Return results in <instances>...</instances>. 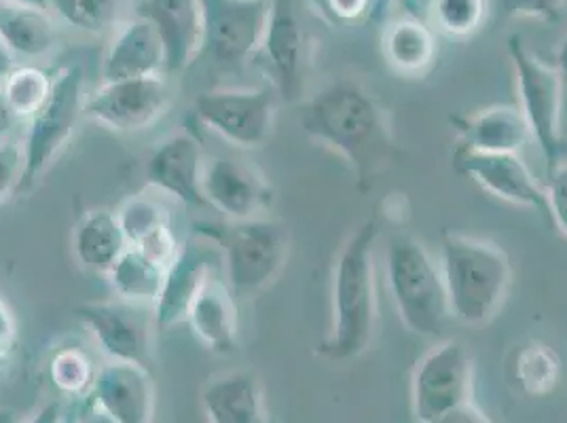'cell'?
<instances>
[{
	"mask_svg": "<svg viewBox=\"0 0 567 423\" xmlns=\"http://www.w3.org/2000/svg\"><path fill=\"white\" fill-rule=\"evenodd\" d=\"M299 123L311 141L348 164L360 193L375 187L401 155L388 109L352 76H337L306 95Z\"/></svg>",
	"mask_w": 567,
	"mask_h": 423,
	"instance_id": "1",
	"label": "cell"
},
{
	"mask_svg": "<svg viewBox=\"0 0 567 423\" xmlns=\"http://www.w3.org/2000/svg\"><path fill=\"white\" fill-rule=\"evenodd\" d=\"M375 218H364L337 250L331 274V327L316 353L329 362H348L367 352L378 330Z\"/></svg>",
	"mask_w": 567,
	"mask_h": 423,
	"instance_id": "2",
	"label": "cell"
},
{
	"mask_svg": "<svg viewBox=\"0 0 567 423\" xmlns=\"http://www.w3.org/2000/svg\"><path fill=\"white\" fill-rule=\"evenodd\" d=\"M439 265L447 288L451 318L466 327L492 322L513 286L508 255L494 241L443 231Z\"/></svg>",
	"mask_w": 567,
	"mask_h": 423,
	"instance_id": "3",
	"label": "cell"
},
{
	"mask_svg": "<svg viewBox=\"0 0 567 423\" xmlns=\"http://www.w3.org/2000/svg\"><path fill=\"white\" fill-rule=\"evenodd\" d=\"M195 236L216 248L225 267V282L241 299H252L276 282L292 248L288 225L267 216L197 223Z\"/></svg>",
	"mask_w": 567,
	"mask_h": 423,
	"instance_id": "4",
	"label": "cell"
},
{
	"mask_svg": "<svg viewBox=\"0 0 567 423\" xmlns=\"http://www.w3.org/2000/svg\"><path fill=\"white\" fill-rule=\"evenodd\" d=\"M385 283L404 329L420 337H439L445 330L451 309L441 265L417 237H388Z\"/></svg>",
	"mask_w": 567,
	"mask_h": 423,
	"instance_id": "5",
	"label": "cell"
},
{
	"mask_svg": "<svg viewBox=\"0 0 567 423\" xmlns=\"http://www.w3.org/2000/svg\"><path fill=\"white\" fill-rule=\"evenodd\" d=\"M85 87L83 71L79 66H66L53 76V90L39 113L28 118L22 155L24 172L18 195L32 193L45 178L49 169L69 148L72 136L85 117Z\"/></svg>",
	"mask_w": 567,
	"mask_h": 423,
	"instance_id": "6",
	"label": "cell"
},
{
	"mask_svg": "<svg viewBox=\"0 0 567 423\" xmlns=\"http://www.w3.org/2000/svg\"><path fill=\"white\" fill-rule=\"evenodd\" d=\"M506 51L515 69L520 115L527 121L532 141L538 144L546 162V172L561 162L564 134V76L555 66L546 64L525 45L520 34H511Z\"/></svg>",
	"mask_w": 567,
	"mask_h": 423,
	"instance_id": "7",
	"label": "cell"
},
{
	"mask_svg": "<svg viewBox=\"0 0 567 423\" xmlns=\"http://www.w3.org/2000/svg\"><path fill=\"white\" fill-rule=\"evenodd\" d=\"M274 87H227L195 97V117L237 148H262L276 130Z\"/></svg>",
	"mask_w": 567,
	"mask_h": 423,
	"instance_id": "8",
	"label": "cell"
},
{
	"mask_svg": "<svg viewBox=\"0 0 567 423\" xmlns=\"http://www.w3.org/2000/svg\"><path fill=\"white\" fill-rule=\"evenodd\" d=\"M474 360L471 350L450 339L424 353L411 381L417 423H432L453 409L473 402Z\"/></svg>",
	"mask_w": 567,
	"mask_h": 423,
	"instance_id": "9",
	"label": "cell"
},
{
	"mask_svg": "<svg viewBox=\"0 0 567 423\" xmlns=\"http://www.w3.org/2000/svg\"><path fill=\"white\" fill-rule=\"evenodd\" d=\"M74 313L109 362L151 367L157 332L153 307L134 306L121 299L85 301L76 306Z\"/></svg>",
	"mask_w": 567,
	"mask_h": 423,
	"instance_id": "10",
	"label": "cell"
},
{
	"mask_svg": "<svg viewBox=\"0 0 567 423\" xmlns=\"http://www.w3.org/2000/svg\"><path fill=\"white\" fill-rule=\"evenodd\" d=\"M274 92L288 104L306 100L308 90V37L297 0H271L259 48Z\"/></svg>",
	"mask_w": 567,
	"mask_h": 423,
	"instance_id": "11",
	"label": "cell"
},
{
	"mask_svg": "<svg viewBox=\"0 0 567 423\" xmlns=\"http://www.w3.org/2000/svg\"><path fill=\"white\" fill-rule=\"evenodd\" d=\"M169 100L166 74L102 83L85 100V117L111 132L136 134L166 113Z\"/></svg>",
	"mask_w": 567,
	"mask_h": 423,
	"instance_id": "12",
	"label": "cell"
},
{
	"mask_svg": "<svg viewBox=\"0 0 567 423\" xmlns=\"http://www.w3.org/2000/svg\"><path fill=\"white\" fill-rule=\"evenodd\" d=\"M204 45L220 66H236L259 53L269 18L267 0H202Z\"/></svg>",
	"mask_w": 567,
	"mask_h": 423,
	"instance_id": "13",
	"label": "cell"
},
{
	"mask_svg": "<svg viewBox=\"0 0 567 423\" xmlns=\"http://www.w3.org/2000/svg\"><path fill=\"white\" fill-rule=\"evenodd\" d=\"M453 167L457 174L471 178L485 193L499 202L540 212L550 220L546 188L538 183L532 169L519 155L513 153H476L457 146L453 153Z\"/></svg>",
	"mask_w": 567,
	"mask_h": 423,
	"instance_id": "14",
	"label": "cell"
},
{
	"mask_svg": "<svg viewBox=\"0 0 567 423\" xmlns=\"http://www.w3.org/2000/svg\"><path fill=\"white\" fill-rule=\"evenodd\" d=\"M202 195L227 220L259 218L276 199L271 183L259 167L236 157L206 159Z\"/></svg>",
	"mask_w": 567,
	"mask_h": 423,
	"instance_id": "15",
	"label": "cell"
},
{
	"mask_svg": "<svg viewBox=\"0 0 567 423\" xmlns=\"http://www.w3.org/2000/svg\"><path fill=\"white\" fill-rule=\"evenodd\" d=\"M204 148L189 132H176L159 142L144 165L146 185L187 208L204 206Z\"/></svg>",
	"mask_w": 567,
	"mask_h": 423,
	"instance_id": "16",
	"label": "cell"
},
{
	"mask_svg": "<svg viewBox=\"0 0 567 423\" xmlns=\"http://www.w3.org/2000/svg\"><path fill=\"white\" fill-rule=\"evenodd\" d=\"M134 16L151 22L159 32L166 48V72L185 71L202 55V0H138Z\"/></svg>",
	"mask_w": 567,
	"mask_h": 423,
	"instance_id": "17",
	"label": "cell"
},
{
	"mask_svg": "<svg viewBox=\"0 0 567 423\" xmlns=\"http://www.w3.org/2000/svg\"><path fill=\"white\" fill-rule=\"evenodd\" d=\"M90 402L117 423H153V376L141 364L109 362L97 369Z\"/></svg>",
	"mask_w": 567,
	"mask_h": 423,
	"instance_id": "18",
	"label": "cell"
},
{
	"mask_svg": "<svg viewBox=\"0 0 567 423\" xmlns=\"http://www.w3.org/2000/svg\"><path fill=\"white\" fill-rule=\"evenodd\" d=\"M166 74V48L155 25L138 16L117 25L104 60L102 83Z\"/></svg>",
	"mask_w": 567,
	"mask_h": 423,
	"instance_id": "19",
	"label": "cell"
},
{
	"mask_svg": "<svg viewBox=\"0 0 567 423\" xmlns=\"http://www.w3.org/2000/svg\"><path fill=\"white\" fill-rule=\"evenodd\" d=\"M213 255L199 239L187 241L167 267L166 282L153 307L157 330H169L187 322L190 306L204 283L213 276Z\"/></svg>",
	"mask_w": 567,
	"mask_h": 423,
	"instance_id": "20",
	"label": "cell"
},
{
	"mask_svg": "<svg viewBox=\"0 0 567 423\" xmlns=\"http://www.w3.org/2000/svg\"><path fill=\"white\" fill-rule=\"evenodd\" d=\"M199 404L206 423H269L262 383L250 369L210 376L202 388Z\"/></svg>",
	"mask_w": 567,
	"mask_h": 423,
	"instance_id": "21",
	"label": "cell"
},
{
	"mask_svg": "<svg viewBox=\"0 0 567 423\" xmlns=\"http://www.w3.org/2000/svg\"><path fill=\"white\" fill-rule=\"evenodd\" d=\"M117 218L130 248L141 250L164 267H169L178 257L183 244L172 229L169 214L157 199L134 195L121 204Z\"/></svg>",
	"mask_w": 567,
	"mask_h": 423,
	"instance_id": "22",
	"label": "cell"
},
{
	"mask_svg": "<svg viewBox=\"0 0 567 423\" xmlns=\"http://www.w3.org/2000/svg\"><path fill=\"white\" fill-rule=\"evenodd\" d=\"M460 136V146L476 153H513L532 141V132L519 106H492L471 115L450 117Z\"/></svg>",
	"mask_w": 567,
	"mask_h": 423,
	"instance_id": "23",
	"label": "cell"
},
{
	"mask_svg": "<svg viewBox=\"0 0 567 423\" xmlns=\"http://www.w3.org/2000/svg\"><path fill=\"white\" fill-rule=\"evenodd\" d=\"M187 324L206 350L218 355L236 352L239 327L236 295L231 292L229 283L213 274L195 297Z\"/></svg>",
	"mask_w": 567,
	"mask_h": 423,
	"instance_id": "24",
	"label": "cell"
},
{
	"mask_svg": "<svg viewBox=\"0 0 567 423\" xmlns=\"http://www.w3.org/2000/svg\"><path fill=\"white\" fill-rule=\"evenodd\" d=\"M381 53L385 64L396 74L420 79L432 71L436 62V32L420 18H394L381 30Z\"/></svg>",
	"mask_w": 567,
	"mask_h": 423,
	"instance_id": "25",
	"label": "cell"
},
{
	"mask_svg": "<svg viewBox=\"0 0 567 423\" xmlns=\"http://www.w3.org/2000/svg\"><path fill=\"white\" fill-rule=\"evenodd\" d=\"M0 43L13 60L48 58L58 45V30L51 11L0 0Z\"/></svg>",
	"mask_w": 567,
	"mask_h": 423,
	"instance_id": "26",
	"label": "cell"
},
{
	"mask_svg": "<svg viewBox=\"0 0 567 423\" xmlns=\"http://www.w3.org/2000/svg\"><path fill=\"white\" fill-rule=\"evenodd\" d=\"M127 248L117 212L87 210L74 225L72 255L83 269L92 274L106 276Z\"/></svg>",
	"mask_w": 567,
	"mask_h": 423,
	"instance_id": "27",
	"label": "cell"
},
{
	"mask_svg": "<svg viewBox=\"0 0 567 423\" xmlns=\"http://www.w3.org/2000/svg\"><path fill=\"white\" fill-rule=\"evenodd\" d=\"M167 267L148 259L136 248H127L106 274L115 299L134 306L155 307L166 282Z\"/></svg>",
	"mask_w": 567,
	"mask_h": 423,
	"instance_id": "28",
	"label": "cell"
},
{
	"mask_svg": "<svg viewBox=\"0 0 567 423\" xmlns=\"http://www.w3.org/2000/svg\"><path fill=\"white\" fill-rule=\"evenodd\" d=\"M508 376L520 394L546 399L561 383V358L543 341H527L511 355Z\"/></svg>",
	"mask_w": 567,
	"mask_h": 423,
	"instance_id": "29",
	"label": "cell"
},
{
	"mask_svg": "<svg viewBox=\"0 0 567 423\" xmlns=\"http://www.w3.org/2000/svg\"><path fill=\"white\" fill-rule=\"evenodd\" d=\"M55 76V74H53ZM53 76L37 66H16L0 83V92L4 95L9 109L18 118L32 117L43 109L53 90Z\"/></svg>",
	"mask_w": 567,
	"mask_h": 423,
	"instance_id": "30",
	"label": "cell"
},
{
	"mask_svg": "<svg viewBox=\"0 0 567 423\" xmlns=\"http://www.w3.org/2000/svg\"><path fill=\"white\" fill-rule=\"evenodd\" d=\"M48 375L62 396H90L94 388L97 367L94 358L81 348H60L49 358Z\"/></svg>",
	"mask_w": 567,
	"mask_h": 423,
	"instance_id": "31",
	"label": "cell"
},
{
	"mask_svg": "<svg viewBox=\"0 0 567 423\" xmlns=\"http://www.w3.org/2000/svg\"><path fill=\"white\" fill-rule=\"evenodd\" d=\"M430 25L450 39H466L487 18V0H430Z\"/></svg>",
	"mask_w": 567,
	"mask_h": 423,
	"instance_id": "32",
	"label": "cell"
},
{
	"mask_svg": "<svg viewBox=\"0 0 567 423\" xmlns=\"http://www.w3.org/2000/svg\"><path fill=\"white\" fill-rule=\"evenodd\" d=\"M118 9L121 0H49V11L87 34H104L117 24Z\"/></svg>",
	"mask_w": 567,
	"mask_h": 423,
	"instance_id": "33",
	"label": "cell"
},
{
	"mask_svg": "<svg viewBox=\"0 0 567 423\" xmlns=\"http://www.w3.org/2000/svg\"><path fill=\"white\" fill-rule=\"evenodd\" d=\"M506 18L540 20L546 24L559 22L566 11V0H497Z\"/></svg>",
	"mask_w": 567,
	"mask_h": 423,
	"instance_id": "34",
	"label": "cell"
},
{
	"mask_svg": "<svg viewBox=\"0 0 567 423\" xmlns=\"http://www.w3.org/2000/svg\"><path fill=\"white\" fill-rule=\"evenodd\" d=\"M546 199L550 223L557 227L561 236L567 237V159H561L548 172L546 180Z\"/></svg>",
	"mask_w": 567,
	"mask_h": 423,
	"instance_id": "35",
	"label": "cell"
},
{
	"mask_svg": "<svg viewBox=\"0 0 567 423\" xmlns=\"http://www.w3.org/2000/svg\"><path fill=\"white\" fill-rule=\"evenodd\" d=\"M24 172V155L20 142H0V204L13 193L18 195Z\"/></svg>",
	"mask_w": 567,
	"mask_h": 423,
	"instance_id": "36",
	"label": "cell"
},
{
	"mask_svg": "<svg viewBox=\"0 0 567 423\" xmlns=\"http://www.w3.org/2000/svg\"><path fill=\"white\" fill-rule=\"evenodd\" d=\"M322 16L337 25H354L371 20L373 0H318Z\"/></svg>",
	"mask_w": 567,
	"mask_h": 423,
	"instance_id": "37",
	"label": "cell"
},
{
	"mask_svg": "<svg viewBox=\"0 0 567 423\" xmlns=\"http://www.w3.org/2000/svg\"><path fill=\"white\" fill-rule=\"evenodd\" d=\"M18 339V320L13 313V307L0 295V360L7 358V353L13 350Z\"/></svg>",
	"mask_w": 567,
	"mask_h": 423,
	"instance_id": "38",
	"label": "cell"
},
{
	"mask_svg": "<svg viewBox=\"0 0 567 423\" xmlns=\"http://www.w3.org/2000/svg\"><path fill=\"white\" fill-rule=\"evenodd\" d=\"M432 423H494L474 402H466Z\"/></svg>",
	"mask_w": 567,
	"mask_h": 423,
	"instance_id": "39",
	"label": "cell"
},
{
	"mask_svg": "<svg viewBox=\"0 0 567 423\" xmlns=\"http://www.w3.org/2000/svg\"><path fill=\"white\" fill-rule=\"evenodd\" d=\"M64 409L60 402H48L43 404L30 420H25L22 423H62L64 420Z\"/></svg>",
	"mask_w": 567,
	"mask_h": 423,
	"instance_id": "40",
	"label": "cell"
},
{
	"mask_svg": "<svg viewBox=\"0 0 567 423\" xmlns=\"http://www.w3.org/2000/svg\"><path fill=\"white\" fill-rule=\"evenodd\" d=\"M20 118L16 117V113L9 109L4 95L0 92V142L11 141V132H13V125L18 123Z\"/></svg>",
	"mask_w": 567,
	"mask_h": 423,
	"instance_id": "41",
	"label": "cell"
},
{
	"mask_svg": "<svg viewBox=\"0 0 567 423\" xmlns=\"http://www.w3.org/2000/svg\"><path fill=\"white\" fill-rule=\"evenodd\" d=\"M74 415H76V423H117L113 417H109L104 411H100L90 400L83 406V411H79Z\"/></svg>",
	"mask_w": 567,
	"mask_h": 423,
	"instance_id": "42",
	"label": "cell"
},
{
	"mask_svg": "<svg viewBox=\"0 0 567 423\" xmlns=\"http://www.w3.org/2000/svg\"><path fill=\"white\" fill-rule=\"evenodd\" d=\"M555 69L561 72L564 79H567V34L561 39L557 53H555Z\"/></svg>",
	"mask_w": 567,
	"mask_h": 423,
	"instance_id": "43",
	"label": "cell"
},
{
	"mask_svg": "<svg viewBox=\"0 0 567 423\" xmlns=\"http://www.w3.org/2000/svg\"><path fill=\"white\" fill-rule=\"evenodd\" d=\"M13 69H16L13 55H11L7 49L2 48V43H0V83L4 81V76L13 71Z\"/></svg>",
	"mask_w": 567,
	"mask_h": 423,
	"instance_id": "44",
	"label": "cell"
},
{
	"mask_svg": "<svg viewBox=\"0 0 567 423\" xmlns=\"http://www.w3.org/2000/svg\"><path fill=\"white\" fill-rule=\"evenodd\" d=\"M396 2H401V0H373V16H371V20H383Z\"/></svg>",
	"mask_w": 567,
	"mask_h": 423,
	"instance_id": "45",
	"label": "cell"
},
{
	"mask_svg": "<svg viewBox=\"0 0 567 423\" xmlns=\"http://www.w3.org/2000/svg\"><path fill=\"white\" fill-rule=\"evenodd\" d=\"M0 423H22L13 411H0Z\"/></svg>",
	"mask_w": 567,
	"mask_h": 423,
	"instance_id": "46",
	"label": "cell"
},
{
	"mask_svg": "<svg viewBox=\"0 0 567 423\" xmlns=\"http://www.w3.org/2000/svg\"><path fill=\"white\" fill-rule=\"evenodd\" d=\"M4 2H22V4H32V7L49 9V0H4Z\"/></svg>",
	"mask_w": 567,
	"mask_h": 423,
	"instance_id": "47",
	"label": "cell"
},
{
	"mask_svg": "<svg viewBox=\"0 0 567 423\" xmlns=\"http://www.w3.org/2000/svg\"><path fill=\"white\" fill-rule=\"evenodd\" d=\"M62 423H76V415H74V413H66Z\"/></svg>",
	"mask_w": 567,
	"mask_h": 423,
	"instance_id": "48",
	"label": "cell"
}]
</instances>
